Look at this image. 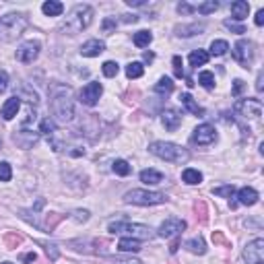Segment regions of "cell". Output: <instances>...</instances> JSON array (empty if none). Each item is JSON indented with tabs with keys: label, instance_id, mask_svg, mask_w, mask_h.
I'll list each match as a JSON object with an SVG mask.
<instances>
[{
	"label": "cell",
	"instance_id": "obj_1",
	"mask_svg": "<svg viewBox=\"0 0 264 264\" xmlns=\"http://www.w3.org/2000/svg\"><path fill=\"white\" fill-rule=\"evenodd\" d=\"M50 109L56 122L66 124L73 122L75 118V101H73V91L71 87L62 85V83H54L50 85Z\"/></svg>",
	"mask_w": 264,
	"mask_h": 264
},
{
	"label": "cell",
	"instance_id": "obj_2",
	"mask_svg": "<svg viewBox=\"0 0 264 264\" xmlns=\"http://www.w3.org/2000/svg\"><path fill=\"white\" fill-rule=\"evenodd\" d=\"M91 21H93V8L89 4H77L71 12H68V17L62 23L60 29L68 35H77L83 29H87L91 25Z\"/></svg>",
	"mask_w": 264,
	"mask_h": 264
},
{
	"label": "cell",
	"instance_id": "obj_3",
	"mask_svg": "<svg viewBox=\"0 0 264 264\" xmlns=\"http://www.w3.org/2000/svg\"><path fill=\"white\" fill-rule=\"evenodd\" d=\"M149 151L155 157H159L163 161H170V163H177V165H182V163H186L190 159V153L184 147L174 145V143H165V141L151 143L149 145Z\"/></svg>",
	"mask_w": 264,
	"mask_h": 264
},
{
	"label": "cell",
	"instance_id": "obj_4",
	"mask_svg": "<svg viewBox=\"0 0 264 264\" xmlns=\"http://www.w3.org/2000/svg\"><path fill=\"white\" fill-rule=\"evenodd\" d=\"M27 29V17L23 12H8V15L0 17V39L12 41L23 35Z\"/></svg>",
	"mask_w": 264,
	"mask_h": 264
},
{
	"label": "cell",
	"instance_id": "obj_5",
	"mask_svg": "<svg viewBox=\"0 0 264 264\" xmlns=\"http://www.w3.org/2000/svg\"><path fill=\"white\" fill-rule=\"evenodd\" d=\"M107 231H112V233H128V238H132V240H151L153 235H155L149 225L128 223V221H114V223L107 225Z\"/></svg>",
	"mask_w": 264,
	"mask_h": 264
},
{
	"label": "cell",
	"instance_id": "obj_6",
	"mask_svg": "<svg viewBox=\"0 0 264 264\" xmlns=\"http://www.w3.org/2000/svg\"><path fill=\"white\" fill-rule=\"evenodd\" d=\"M168 196L161 192H149V190H130L124 194V202L126 204H138V206H153V204H163Z\"/></svg>",
	"mask_w": 264,
	"mask_h": 264
},
{
	"label": "cell",
	"instance_id": "obj_7",
	"mask_svg": "<svg viewBox=\"0 0 264 264\" xmlns=\"http://www.w3.org/2000/svg\"><path fill=\"white\" fill-rule=\"evenodd\" d=\"M254 56H256V50H254V44L250 39H240L238 44L233 46V58L242 68H250L254 62Z\"/></svg>",
	"mask_w": 264,
	"mask_h": 264
},
{
	"label": "cell",
	"instance_id": "obj_8",
	"mask_svg": "<svg viewBox=\"0 0 264 264\" xmlns=\"http://www.w3.org/2000/svg\"><path fill=\"white\" fill-rule=\"evenodd\" d=\"M233 109L238 112L242 118H250V120H258L262 116V101L260 99H240V101H235Z\"/></svg>",
	"mask_w": 264,
	"mask_h": 264
},
{
	"label": "cell",
	"instance_id": "obj_9",
	"mask_svg": "<svg viewBox=\"0 0 264 264\" xmlns=\"http://www.w3.org/2000/svg\"><path fill=\"white\" fill-rule=\"evenodd\" d=\"M184 229H186V221L184 219L170 217L159 225L157 235H159V238H165V240H168V238H177V235H182Z\"/></svg>",
	"mask_w": 264,
	"mask_h": 264
},
{
	"label": "cell",
	"instance_id": "obj_10",
	"mask_svg": "<svg viewBox=\"0 0 264 264\" xmlns=\"http://www.w3.org/2000/svg\"><path fill=\"white\" fill-rule=\"evenodd\" d=\"M246 264H264V240L256 238L244 248Z\"/></svg>",
	"mask_w": 264,
	"mask_h": 264
},
{
	"label": "cell",
	"instance_id": "obj_11",
	"mask_svg": "<svg viewBox=\"0 0 264 264\" xmlns=\"http://www.w3.org/2000/svg\"><path fill=\"white\" fill-rule=\"evenodd\" d=\"M101 93H103L101 83L91 81V83H87V85L83 87V89H81V93H79V97H81V103H83V105H89V107H93V105H97V101H99Z\"/></svg>",
	"mask_w": 264,
	"mask_h": 264
},
{
	"label": "cell",
	"instance_id": "obj_12",
	"mask_svg": "<svg viewBox=\"0 0 264 264\" xmlns=\"http://www.w3.org/2000/svg\"><path fill=\"white\" fill-rule=\"evenodd\" d=\"M39 50H41V44H39V41H35V39L23 41V44L17 48V60L23 62V64H31L33 60H37Z\"/></svg>",
	"mask_w": 264,
	"mask_h": 264
},
{
	"label": "cell",
	"instance_id": "obj_13",
	"mask_svg": "<svg viewBox=\"0 0 264 264\" xmlns=\"http://www.w3.org/2000/svg\"><path fill=\"white\" fill-rule=\"evenodd\" d=\"M192 141L196 143V145H200V147L213 145L217 141V130H215V126H211V124H200V126L194 130Z\"/></svg>",
	"mask_w": 264,
	"mask_h": 264
},
{
	"label": "cell",
	"instance_id": "obj_14",
	"mask_svg": "<svg viewBox=\"0 0 264 264\" xmlns=\"http://www.w3.org/2000/svg\"><path fill=\"white\" fill-rule=\"evenodd\" d=\"M12 141H15V145L21 147V149H31V147L37 145L39 134L33 132V130H25L23 128V130H15V132H12Z\"/></svg>",
	"mask_w": 264,
	"mask_h": 264
},
{
	"label": "cell",
	"instance_id": "obj_15",
	"mask_svg": "<svg viewBox=\"0 0 264 264\" xmlns=\"http://www.w3.org/2000/svg\"><path fill=\"white\" fill-rule=\"evenodd\" d=\"M103 52H105V44L99 39H89L81 46V56H85V58H95Z\"/></svg>",
	"mask_w": 264,
	"mask_h": 264
},
{
	"label": "cell",
	"instance_id": "obj_16",
	"mask_svg": "<svg viewBox=\"0 0 264 264\" xmlns=\"http://www.w3.org/2000/svg\"><path fill=\"white\" fill-rule=\"evenodd\" d=\"M161 122L170 132H174L179 128V124H182V114L176 112V109H165L163 116H161Z\"/></svg>",
	"mask_w": 264,
	"mask_h": 264
},
{
	"label": "cell",
	"instance_id": "obj_17",
	"mask_svg": "<svg viewBox=\"0 0 264 264\" xmlns=\"http://www.w3.org/2000/svg\"><path fill=\"white\" fill-rule=\"evenodd\" d=\"M19 107H21V99H19L17 95H12V97H8V99L4 101L2 109H0V116H2L4 120H12V118L17 116Z\"/></svg>",
	"mask_w": 264,
	"mask_h": 264
},
{
	"label": "cell",
	"instance_id": "obj_18",
	"mask_svg": "<svg viewBox=\"0 0 264 264\" xmlns=\"http://www.w3.org/2000/svg\"><path fill=\"white\" fill-rule=\"evenodd\" d=\"M176 35L177 37H192L204 31V23H190V25H176Z\"/></svg>",
	"mask_w": 264,
	"mask_h": 264
},
{
	"label": "cell",
	"instance_id": "obj_19",
	"mask_svg": "<svg viewBox=\"0 0 264 264\" xmlns=\"http://www.w3.org/2000/svg\"><path fill=\"white\" fill-rule=\"evenodd\" d=\"M235 200H238V204L252 206L258 202V192L254 188H242L238 194H235Z\"/></svg>",
	"mask_w": 264,
	"mask_h": 264
},
{
	"label": "cell",
	"instance_id": "obj_20",
	"mask_svg": "<svg viewBox=\"0 0 264 264\" xmlns=\"http://www.w3.org/2000/svg\"><path fill=\"white\" fill-rule=\"evenodd\" d=\"M179 101H182V105L188 109L190 114H194V116H202L204 114V107L194 101V97L190 93H182V95H179Z\"/></svg>",
	"mask_w": 264,
	"mask_h": 264
},
{
	"label": "cell",
	"instance_id": "obj_21",
	"mask_svg": "<svg viewBox=\"0 0 264 264\" xmlns=\"http://www.w3.org/2000/svg\"><path fill=\"white\" fill-rule=\"evenodd\" d=\"M41 10H44L46 17H60L64 12V4L58 2V0H48V2L41 4Z\"/></svg>",
	"mask_w": 264,
	"mask_h": 264
},
{
	"label": "cell",
	"instance_id": "obj_22",
	"mask_svg": "<svg viewBox=\"0 0 264 264\" xmlns=\"http://www.w3.org/2000/svg\"><path fill=\"white\" fill-rule=\"evenodd\" d=\"M184 248L188 250V252H192V254H198V256L206 254V244H204V240L200 238V235H196V238L188 240V242L184 244Z\"/></svg>",
	"mask_w": 264,
	"mask_h": 264
},
{
	"label": "cell",
	"instance_id": "obj_23",
	"mask_svg": "<svg viewBox=\"0 0 264 264\" xmlns=\"http://www.w3.org/2000/svg\"><path fill=\"white\" fill-rule=\"evenodd\" d=\"M248 12H250V4L246 2V0H235V2H231V15H233V19L244 21L248 17Z\"/></svg>",
	"mask_w": 264,
	"mask_h": 264
},
{
	"label": "cell",
	"instance_id": "obj_24",
	"mask_svg": "<svg viewBox=\"0 0 264 264\" xmlns=\"http://www.w3.org/2000/svg\"><path fill=\"white\" fill-rule=\"evenodd\" d=\"M141 182L143 184H151V186H155V184H161L163 182V174L155 172V170H143L141 172Z\"/></svg>",
	"mask_w": 264,
	"mask_h": 264
},
{
	"label": "cell",
	"instance_id": "obj_25",
	"mask_svg": "<svg viewBox=\"0 0 264 264\" xmlns=\"http://www.w3.org/2000/svg\"><path fill=\"white\" fill-rule=\"evenodd\" d=\"M44 217H46V223L41 225V229L48 231V233H52L64 221V215H60V213H50V215H44Z\"/></svg>",
	"mask_w": 264,
	"mask_h": 264
},
{
	"label": "cell",
	"instance_id": "obj_26",
	"mask_svg": "<svg viewBox=\"0 0 264 264\" xmlns=\"http://www.w3.org/2000/svg\"><path fill=\"white\" fill-rule=\"evenodd\" d=\"M188 60H190V66H194V68L204 66L208 62V52H204V50H194L190 56H188Z\"/></svg>",
	"mask_w": 264,
	"mask_h": 264
},
{
	"label": "cell",
	"instance_id": "obj_27",
	"mask_svg": "<svg viewBox=\"0 0 264 264\" xmlns=\"http://www.w3.org/2000/svg\"><path fill=\"white\" fill-rule=\"evenodd\" d=\"M182 179L188 184V186H196V184H200L202 182V174L198 172V170H192V168H188V170H184L182 172Z\"/></svg>",
	"mask_w": 264,
	"mask_h": 264
},
{
	"label": "cell",
	"instance_id": "obj_28",
	"mask_svg": "<svg viewBox=\"0 0 264 264\" xmlns=\"http://www.w3.org/2000/svg\"><path fill=\"white\" fill-rule=\"evenodd\" d=\"M118 250L120 252H138V250H141V242L132 240V238H122L118 242Z\"/></svg>",
	"mask_w": 264,
	"mask_h": 264
},
{
	"label": "cell",
	"instance_id": "obj_29",
	"mask_svg": "<svg viewBox=\"0 0 264 264\" xmlns=\"http://www.w3.org/2000/svg\"><path fill=\"white\" fill-rule=\"evenodd\" d=\"M172 91H174V81L170 77H161L157 81V85H155V93H159V95H170Z\"/></svg>",
	"mask_w": 264,
	"mask_h": 264
},
{
	"label": "cell",
	"instance_id": "obj_30",
	"mask_svg": "<svg viewBox=\"0 0 264 264\" xmlns=\"http://www.w3.org/2000/svg\"><path fill=\"white\" fill-rule=\"evenodd\" d=\"M132 41H134L136 48H147L151 41H153V33L151 31H138V33H134Z\"/></svg>",
	"mask_w": 264,
	"mask_h": 264
},
{
	"label": "cell",
	"instance_id": "obj_31",
	"mask_svg": "<svg viewBox=\"0 0 264 264\" xmlns=\"http://www.w3.org/2000/svg\"><path fill=\"white\" fill-rule=\"evenodd\" d=\"M143 73H145V66H143L141 62H130V64L126 66V77H128V79H141Z\"/></svg>",
	"mask_w": 264,
	"mask_h": 264
},
{
	"label": "cell",
	"instance_id": "obj_32",
	"mask_svg": "<svg viewBox=\"0 0 264 264\" xmlns=\"http://www.w3.org/2000/svg\"><path fill=\"white\" fill-rule=\"evenodd\" d=\"M227 50H229V44L225 39H215L211 44V54H213V56H223V54H227Z\"/></svg>",
	"mask_w": 264,
	"mask_h": 264
},
{
	"label": "cell",
	"instance_id": "obj_33",
	"mask_svg": "<svg viewBox=\"0 0 264 264\" xmlns=\"http://www.w3.org/2000/svg\"><path fill=\"white\" fill-rule=\"evenodd\" d=\"M112 170H114V174H118V176H128V174L132 172V168L128 165V161H124V159H116V161L112 163Z\"/></svg>",
	"mask_w": 264,
	"mask_h": 264
},
{
	"label": "cell",
	"instance_id": "obj_34",
	"mask_svg": "<svg viewBox=\"0 0 264 264\" xmlns=\"http://www.w3.org/2000/svg\"><path fill=\"white\" fill-rule=\"evenodd\" d=\"M21 242H23V238L19 233H15V231H8L6 235H4V246L8 248V250H15L17 246H21Z\"/></svg>",
	"mask_w": 264,
	"mask_h": 264
},
{
	"label": "cell",
	"instance_id": "obj_35",
	"mask_svg": "<svg viewBox=\"0 0 264 264\" xmlns=\"http://www.w3.org/2000/svg\"><path fill=\"white\" fill-rule=\"evenodd\" d=\"M198 83H200L204 89H213V87H215V75L208 73V71H204V73L198 75Z\"/></svg>",
	"mask_w": 264,
	"mask_h": 264
},
{
	"label": "cell",
	"instance_id": "obj_36",
	"mask_svg": "<svg viewBox=\"0 0 264 264\" xmlns=\"http://www.w3.org/2000/svg\"><path fill=\"white\" fill-rule=\"evenodd\" d=\"M101 71H103V75H105L107 79H112V77H116V75H118L120 66H118V62H114V60H107V62H103Z\"/></svg>",
	"mask_w": 264,
	"mask_h": 264
},
{
	"label": "cell",
	"instance_id": "obj_37",
	"mask_svg": "<svg viewBox=\"0 0 264 264\" xmlns=\"http://www.w3.org/2000/svg\"><path fill=\"white\" fill-rule=\"evenodd\" d=\"M219 8V2L217 0H208V2H202L196 6V10L200 12V15H211V12H215Z\"/></svg>",
	"mask_w": 264,
	"mask_h": 264
},
{
	"label": "cell",
	"instance_id": "obj_38",
	"mask_svg": "<svg viewBox=\"0 0 264 264\" xmlns=\"http://www.w3.org/2000/svg\"><path fill=\"white\" fill-rule=\"evenodd\" d=\"M213 194H215V196L231 198V196H235V188H233L231 184H227V186H219V188H213Z\"/></svg>",
	"mask_w": 264,
	"mask_h": 264
},
{
	"label": "cell",
	"instance_id": "obj_39",
	"mask_svg": "<svg viewBox=\"0 0 264 264\" xmlns=\"http://www.w3.org/2000/svg\"><path fill=\"white\" fill-rule=\"evenodd\" d=\"M39 132H44V134H48V138H50L52 134H56V124H54V120H52V118H46V120H41V126H39Z\"/></svg>",
	"mask_w": 264,
	"mask_h": 264
},
{
	"label": "cell",
	"instance_id": "obj_40",
	"mask_svg": "<svg viewBox=\"0 0 264 264\" xmlns=\"http://www.w3.org/2000/svg\"><path fill=\"white\" fill-rule=\"evenodd\" d=\"M194 211H196V217H198L200 223H206V221H208V208H206V204L202 200H198L196 204H194Z\"/></svg>",
	"mask_w": 264,
	"mask_h": 264
},
{
	"label": "cell",
	"instance_id": "obj_41",
	"mask_svg": "<svg viewBox=\"0 0 264 264\" xmlns=\"http://www.w3.org/2000/svg\"><path fill=\"white\" fill-rule=\"evenodd\" d=\"M39 246H44L46 248V254L50 256V260H58V246L56 244H50V242H37Z\"/></svg>",
	"mask_w": 264,
	"mask_h": 264
},
{
	"label": "cell",
	"instance_id": "obj_42",
	"mask_svg": "<svg viewBox=\"0 0 264 264\" xmlns=\"http://www.w3.org/2000/svg\"><path fill=\"white\" fill-rule=\"evenodd\" d=\"M12 177V170L6 161H0V182H8Z\"/></svg>",
	"mask_w": 264,
	"mask_h": 264
},
{
	"label": "cell",
	"instance_id": "obj_43",
	"mask_svg": "<svg viewBox=\"0 0 264 264\" xmlns=\"http://www.w3.org/2000/svg\"><path fill=\"white\" fill-rule=\"evenodd\" d=\"M17 97H19V99H21V97H27V101H29V103H33V105H37V93L33 91H29V87H23L19 93H17Z\"/></svg>",
	"mask_w": 264,
	"mask_h": 264
},
{
	"label": "cell",
	"instance_id": "obj_44",
	"mask_svg": "<svg viewBox=\"0 0 264 264\" xmlns=\"http://www.w3.org/2000/svg\"><path fill=\"white\" fill-rule=\"evenodd\" d=\"M213 242H215L217 246H225V248L231 246V242L225 238V233H223V231H213Z\"/></svg>",
	"mask_w": 264,
	"mask_h": 264
},
{
	"label": "cell",
	"instance_id": "obj_45",
	"mask_svg": "<svg viewBox=\"0 0 264 264\" xmlns=\"http://www.w3.org/2000/svg\"><path fill=\"white\" fill-rule=\"evenodd\" d=\"M174 73H176V77L177 79H182L184 77V62H182V58H179V56H174Z\"/></svg>",
	"mask_w": 264,
	"mask_h": 264
},
{
	"label": "cell",
	"instance_id": "obj_46",
	"mask_svg": "<svg viewBox=\"0 0 264 264\" xmlns=\"http://www.w3.org/2000/svg\"><path fill=\"white\" fill-rule=\"evenodd\" d=\"M225 27H227V29H231L233 33H246V27H244V25H240V23H233L231 19H227V21H225Z\"/></svg>",
	"mask_w": 264,
	"mask_h": 264
},
{
	"label": "cell",
	"instance_id": "obj_47",
	"mask_svg": "<svg viewBox=\"0 0 264 264\" xmlns=\"http://www.w3.org/2000/svg\"><path fill=\"white\" fill-rule=\"evenodd\" d=\"M194 10H196V6H192L188 2H179L177 4V12H179V15H190V12H194Z\"/></svg>",
	"mask_w": 264,
	"mask_h": 264
},
{
	"label": "cell",
	"instance_id": "obj_48",
	"mask_svg": "<svg viewBox=\"0 0 264 264\" xmlns=\"http://www.w3.org/2000/svg\"><path fill=\"white\" fill-rule=\"evenodd\" d=\"M244 89H246L244 81H242V79H235V81H233V97H240Z\"/></svg>",
	"mask_w": 264,
	"mask_h": 264
},
{
	"label": "cell",
	"instance_id": "obj_49",
	"mask_svg": "<svg viewBox=\"0 0 264 264\" xmlns=\"http://www.w3.org/2000/svg\"><path fill=\"white\" fill-rule=\"evenodd\" d=\"M116 23H118V21H116V17H107V19L103 21V25H101V29H103L105 33H109V31H112L114 27H116Z\"/></svg>",
	"mask_w": 264,
	"mask_h": 264
},
{
	"label": "cell",
	"instance_id": "obj_50",
	"mask_svg": "<svg viewBox=\"0 0 264 264\" xmlns=\"http://www.w3.org/2000/svg\"><path fill=\"white\" fill-rule=\"evenodd\" d=\"M73 219L79 221V223H85V221L89 219V211H75L73 213Z\"/></svg>",
	"mask_w": 264,
	"mask_h": 264
},
{
	"label": "cell",
	"instance_id": "obj_51",
	"mask_svg": "<svg viewBox=\"0 0 264 264\" xmlns=\"http://www.w3.org/2000/svg\"><path fill=\"white\" fill-rule=\"evenodd\" d=\"M8 89V75L4 71H0V93H4Z\"/></svg>",
	"mask_w": 264,
	"mask_h": 264
},
{
	"label": "cell",
	"instance_id": "obj_52",
	"mask_svg": "<svg viewBox=\"0 0 264 264\" xmlns=\"http://www.w3.org/2000/svg\"><path fill=\"white\" fill-rule=\"evenodd\" d=\"M35 260H37V254H35V252H29V254L23 256V262H25V264H33Z\"/></svg>",
	"mask_w": 264,
	"mask_h": 264
},
{
	"label": "cell",
	"instance_id": "obj_53",
	"mask_svg": "<svg viewBox=\"0 0 264 264\" xmlns=\"http://www.w3.org/2000/svg\"><path fill=\"white\" fill-rule=\"evenodd\" d=\"M138 15H122V23H136Z\"/></svg>",
	"mask_w": 264,
	"mask_h": 264
},
{
	"label": "cell",
	"instance_id": "obj_54",
	"mask_svg": "<svg viewBox=\"0 0 264 264\" xmlns=\"http://www.w3.org/2000/svg\"><path fill=\"white\" fill-rule=\"evenodd\" d=\"M126 4L128 6H145L147 0H126Z\"/></svg>",
	"mask_w": 264,
	"mask_h": 264
},
{
	"label": "cell",
	"instance_id": "obj_55",
	"mask_svg": "<svg viewBox=\"0 0 264 264\" xmlns=\"http://www.w3.org/2000/svg\"><path fill=\"white\" fill-rule=\"evenodd\" d=\"M254 23H256L258 27H260V25L264 23V10H262V8H260V10L256 12V19H254Z\"/></svg>",
	"mask_w": 264,
	"mask_h": 264
},
{
	"label": "cell",
	"instance_id": "obj_56",
	"mask_svg": "<svg viewBox=\"0 0 264 264\" xmlns=\"http://www.w3.org/2000/svg\"><path fill=\"white\" fill-rule=\"evenodd\" d=\"M116 264H143L141 260H116Z\"/></svg>",
	"mask_w": 264,
	"mask_h": 264
},
{
	"label": "cell",
	"instance_id": "obj_57",
	"mask_svg": "<svg viewBox=\"0 0 264 264\" xmlns=\"http://www.w3.org/2000/svg\"><path fill=\"white\" fill-rule=\"evenodd\" d=\"M177 248H179V240H176V242L172 244V248H170V252H172V254H176V252H177Z\"/></svg>",
	"mask_w": 264,
	"mask_h": 264
},
{
	"label": "cell",
	"instance_id": "obj_58",
	"mask_svg": "<svg viewBox=\"0 0 264 264\" xmlns=\"http://www.w3.org/2000/svg\"><path fill=\"white\" fill-rule=\"evenodd\" d=\"M256 89H258V91H262V73L258 75V81H256Z\"/></svg>",
	"mask_w": 264,
	"mask_h": 264
},
{
	"label": "cell",
	"instance_id": "obj_59",
	"mask_svg": "<svg viewBox=\"0 0 264 264\" xmlns=\"http://www.w3.org/2000/svg\"><path fill=\"white\" fill-rule=\"evenodd\" d=\"M153 58H155V56H153V52H147V54H145V60H147V62H153Z\"/></svg>",
	"mask_w": 264,
	"mask_h": 264
},
{
	"label": "cell",
	"instance_id": "obj_60",
	"mask_svg": "<svg viewBox=\"0 0 264 264\" xmlns=\"http://www.w3.org/2000/svg\"><path fill=\"white\" fill-rule=\"evenodd\" d=\"M2 264H12V262H2Z\"/></svg>",
	"mask_w": 264,
	"mask_h": 264
}]
</instances>
